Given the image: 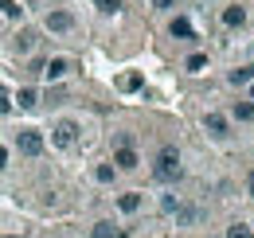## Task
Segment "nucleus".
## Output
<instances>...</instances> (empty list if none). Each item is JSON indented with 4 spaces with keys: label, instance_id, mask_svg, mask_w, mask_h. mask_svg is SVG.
<instances>
[{
    "label": "nucleus",
    "instance_id": "obj_23",
    "mask_svg": "<svg viewBox=\"0 0 254 238\" xmlns=\"http://www.w3.org/2000/svg\"><path fill=\"white\" fill-rule=\"evenodd\" d=\"M141 86V74H126V78H122V90H137Z\"/></svg>",
    "mask_w": 254,
    "mask_h": 238
},
{
    "label": "nucleus",
    "instance_id": "obj_8",
    "mask_svg": "<svg viewBox=\"0 0 254 238\" xmlns=\"http://www.w3.org/2000/svg\"><path fill=\"white\" fill-rule=\"evenodd\" d=\"M223 28H243V24H247V12H243V8H239V4H231V8H223Z\"/></svg>",
    "mask_w": 254,
    "mask_h": 238
},
{
    "label": "nucleus",
    "instance_id": "obj_14",
    "mask_svg": "<svg viewBox=\"0 0 254 238\" xmlns=\"http://www.w3.org/2000/svg\"><path fill=\"white\" fill-rule=\"evenodd\" d=\"M231 118L235 121H251L254 118V102H235V106H231Z\"/></svg>",
    "mask_w": 254,
    "mask_h": 238
},
{
    "label": "nucleus",
    "instance_id": "obj_4",
    "mask_svg": "<svg viewBox=\"0 0 254 238\" xmlns=\"http://www.w3.org/2000/svg\"><path fill=\"white\" fill-rule=\"evenodd\" d=\"M43 28H47V31H55V35H63V31L74 28V16H70L66 8H51V12L43 16Z\"/></svg>",
    "mask_w": 254,
    "mask_h": 238
},
{
    "label": "nucleus",
    "instance_id": "obj_11",
    "mask_svg": "<svg viewBox=\"0 0 254 238\" xmlns=\"http://www.w3.org/2000/svg\"><path fill=\"white\" fill-rule=\"evenodd\" d=\"M227 82H231V86H251L254 82V66H235V70L227 74Z\"/></svg>",
    "mask_w": 254,
    "mask_h": 238
},
{
    "label": "nucleus",
    "instance_id": "obj_17",
    "mask_svg": "<svg viewBox=\"0 0 254 238\" xmlns=\"http://www.w3.org/2000/svg\"><path fill=\"white\" fill-rule=\"evenodd\" d=\"M180 207V195H160V215H176Z\"/></svg>",
    "mask_w": 254,
    "mask_h": 238
},
{
    "label": "nucleus",
    "instance_id": "obj_6",
    "mask_svg": "<svg viewBox=\"0 0 254 238\" xmlns=\"http://www.w3.org/2000/svg\"><path fill=\"white\" fill-rule=\"evenodd\" d=\"M43 74H47V82H59V78H66V74H70V59H63V55L47 59V62H43Z\"/></svg>",
    "mask_w": 254,
    "mask_h": 238
},
{
    "label": "nucleus",
    "instance_id": "obj_21",
    "mask_svg": "<svg viewBox=\"0 0 254 238\" xmlns=\"http://www.w3.org/2000/svg\"><path fill=\"white\" fill-rule=\"evenodd\" d=\"M98 8L106 12V16H114V12H122V0H94Z\"/></svg>",
    "mask_w": 254,
    "mask_h": 238
},
{
    "label": "nucleus",
    "instance_id": "obj_26",
    "mask_svg": "<svg viewBox=\"0 0 254 238\" xmlns=\"http://www.w3.org/2000/svg\"><path fill=\"white\" fill-rule=\"evenodd\" d=\"M247 191H251V199H254V168H251V176H247Z\"/></svg>",
    "mask_w": 254,
    "mask_h": 238
},
{
    "label": "nucleus",
    "instance_id": "obj_22",
    "mask_svg": "<svg viewBox=\"0 0 254 238\" xmlns=\"http://www.w3.org/2000/svg\"><path fill=\"white\" fill-rule=\"evenodd\" d=\"M227 238H254V231H247V227H239V223H235V227L227 231Z\"/></svg>",
    "mask_w": 254,
    "mask_h": 238
},
{
    "label": "nucleus",
    "instance_id": "obj_16",
    "mask_svg": "<svg viewBox=\"0 0 254 238\" xmlns=\"http://www.w3.org/2000/svg\"><path fill=\"white\" fill-rule=\"evenodd\" d=\"M114 176H118V168H114V164H98V168H94V179H98V183H114Z\"/></svg>",
    "mask_w": 254,
    "mask_h": 238
},
{
    "label": "nucleus",
    "instance_id": "obj_3",
    "mask_svg": "<svg viewBox=\"0 0 254 238\" xmlns=\"http://www.w3.org/2000/svg\"><path fill=\"white\" fill-rule=\"evenodd\" d=\"M16 152L20 156H39L43 152V133L39 129H20L16 133Z\"/></svg>",
    "mask_w": 254,
    "mask_h": 238
},
{
    "label": "nucleus",
    "instance_id": "obj_15",
    "mask_svg": "<svg viewBox=\"0 0 254 238\" xmlns=\"http://www.w3.org/2000/svg\"><path fill=\"white\" fill-rule=\"evenodd\" d=\"M16 102H20L24 110H32V106H39V94H35L32 86H24V90H20V94H16Z\"/></svg>",
    "mask_w": 254,
    "mask_h": 238
},
{
    "label": "nucleus",
    "instance_id": "obj_24",
    "mask_svg": "<svg viewBox=\"0 0 254 238\" xmlns=\"http://www.w3.org/2000/svg\"><path fill=\"white\" fill-rule=\"evenodd\" d=\"M8 110H12V94L0 86V114H8Z\"/></svg>",
    "mask_w": 254,
    "mask_h": 238
},
{
    "label": "nucleus",
    "instance_id": "obj_28",
    "mask_svg": "<svg viewBox=\"0 0 254 238\" xmlns=\"http://www.w3.org/2000/svg\"><path fill=\"white\" fill-rule=\"evenodd\" d=\"M4 238H24V235H4Z\"/></svg>",
    "mask_w": 254,
    "mask_h": 238
},
{
    "label": "nucleus",
    "instance_id": "obj_2",
    "mask_svg": "<svg viewBox=\"0 0 254 238\" xmlns=\"http://www.w3.org/2000/svg\"><path fill=\"white\" fill-rule=\"evenodd\" d=\"M74 141H78V121H70V118L55 121V129H51V145H55V149H70Z\"/></svg>",
    "mask_w": 254,
    "mask_h": 238
},
{
    "label": "nucleus",
    "instance_id": "obj_7",
    "mask_svg": "<svg viewBox=\"0 0 254 238\" xmlns=\"http://www.w3.org/2000/svg\"><path fill=\"white\" fill-rule=\"evenodd\" d=\"M203 129H207V133H211V137H231V133H227V118H223V114H207V118H203Z\"/></svg>",
    "mask_w": 254,
    "mask_h": 238
},
{
    "label": "nucleus",
    "instance_id": "obj_1",
    "mask_svg": "<svg viewBox=\"0 0 254 238\" xmlns=\"http://www.w3.org/2000/svg\"><path fill=\"white\" fill-rule=\"evenodd\" d=\"M184 176V164H180V152L176 149H160L153 160V179L157 183H180Z\"/></svg>",
    "mask_w": 254,
    "mask_h": 238
},
{
    "label": "nucleus",
    "instance_id": "obj_5",
    "mask_svg": "<svg viewBox=\"0 0 254 238\" xmlns=\"http://www.w3.org/2000/svg\"><path fill=\"white\" fill-rule=\"evenodd\" d=\"M110 164H114L118 172H133V168L141 164V156H137V149H133V145H118V149H114V160H110Z\"/></svg>",
    "mask_w": 254,
    "mask_h": 238
},
{
    "label": "nucleus",
    "instance_id": "obj_29",
    "mask_svg": "<svg viewBox=\"0 0 254 238\" xmlns=\"http://www.w3.org/2000/svg\"><path fill=\"white\" fill-rule=\"evenodd\" d=\"M251 102H254V82H251Z\"/></svg>",
    "mask_w": 254,
    "mask_h": 238
},
{
    "label": "nucleus",
    "instance_id": "obj_10",
    "mask_svg": "<svg viewBox=\"0 0 254 238\" xmlns=\"http://www.w3.org/2000/svg\"><path fill=\"white\" fill-rule=\"evenodd\" d=\"M168 31H172L176 39H195V28H191V20H188V16H176Z\"/></svg>",
    "mask_w": 254,
    "mask_h": 238
},
{
    "label": "nucleus",
    "instance_id": "obj_25",
    "mask_svg": "<svg viewBox=\"0 0 254 238\" xmlns=\"http://www.w3.org/2000/svg\"><path fill=\"white\" fill-rule=\"evenodd\" d=\"M172 4H176V0H153V8H160V12H164V8H172Z\"/></svg>",
    "mask_w": 254,
    "mask_h": 238
},
{
    "label": "nucleus",
    "instance_id": "obj_27",
    "mask_svg": "<svg viewBox=\"0 0 254 238\" xmlns=\"http://www.w3.org/2000/svg\"><path fill=\"white\" fill-rule=\"evenodd\" d=\"M8 168V149H0V172Z\"/></svg>",
    "mask_w": 254,
    "mask_h": 238
},
{
    "label": "nucleus",
    "instance_id": "obj_9",
    "mask_svg": "<svg viewBox=\"0 0 254 238\" xmlns=\"http://www.w3.org/2000/svg\"><path fill=\"white\" fill-rule=\"evenodd\" d=\"M118 211H122V215H137V211H141V191H126V195H118Z\"/></svg>",
    "mask_w": 254,
    "mask_h": 238
},
{
    "label": "nucleus",
    "instance_id": "obj_18",
    "mask_svg": "<svg viewBox=\"0 0 254 238\" xmlns=\"http://www.w3.org/2000/svg\"><path fill=\"white\" fill-rule=\"evenodd\" d=\"M0 12H4L8 20H20V12H24V8H20L16 0H0Z\"/></svg>",
    "mask_w": 254,
    "mask_h": 238
},
{
    "label": "nucleus",
    "instance_id": "obj_19",
    "mask_svg": "<svg viewBox=\"0 0 254 238\" xmlns=\"http://www.w3.org/2000/svg\"><path fill=\"white\" fill-rule=\"evenodd\" d=\"M184 66H188V74H199V70L207 66V55H188V62H184Z\"/></svg>",
    "mask_w": 254,
    "mask_h": 238
},
{
    "label": "nucleus",
    "instance_id": "obj_13",
    "mask_svg": "<svg viewBox=\"0 0 254 238\" xmlns=\"http://www.w3.org/2000/svg\"><path fill=\"white\" fill-rule=\"evenodd\" d=\"M90 238H122V231H118L110 219H102V223H94V227H90Z\"/></svg>",
    "mask_w": 254,
    "mask_h": 238
},
{
    "label": "nucleus",
    "instance_id": "obj_12",
    "mask_svg": "<svg viewBox=\"0 0 254 238\" xmlns=\"http://www.w3.org/2000/svg\"><path fill=\"white\" fill-rule=\"evenodd\" d=\"M35 39H39V35H35L32 28H24L20 35H16V43H12V47H16V55H28V51L35 47Z\"/></svg>",
    "mask_w": 254,
    "mask_h": 238
},
{
    "label": "nucleus",
    "instance_id": "obj_20",
    "mask_svg": "<svg viewBox=\"0 0 254 238\" xmlns=\"http://www.w3.org/2000/svg\"><path fill=\"white\" fill-rule=\"evenodd\" d=\"M176 219H180V223H195V219H199V207H184V203H180V207H176Z\"/></svg>",
    "mask_w": 254,
    "mask_h": 238
}]
</instances>
